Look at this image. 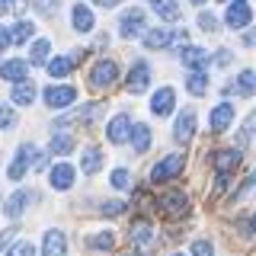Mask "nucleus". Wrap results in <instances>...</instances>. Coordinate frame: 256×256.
Here are the masks:
<instances>
[{
    "mask_svg": "<svg viewBox=\"0 0 256 256\" xmlns=\"http://www.w3.org/2000/svg\"><path fill=\"white\" fill-rule=\"evenodd\" d=\"M29 166H36V170H42V166H45V154H38L36 144H22V148L16 150V160L10 164L6 176H10V180H22Z\"/></svg>",
    "mask_w": 256,
    "mask_h": 256,
    "instance_id": "obj_1",
    "label": "nucleus"
},
{
    "mask_svg": "<svg viewBox=\"0 0 256 256\" xmlns=\"http://www.w3.org/2000/svg\"><path fill=\"white\" fill-rule=\"evenodd\" d=\"M116 77H118V64L112 61V58H102V61H96L93 70H90V86L106 90V86L116 84Z\"/></svg>",
    "mask_w": 256,
    "mask_h": 256,
    "instance_id": "obj_2",
    "label": "nucleus"
},
{
    "mask_svg": "<svg viewBox=\"0 0 256 256\" xmlns=\"http://www.w3.org/2000/svg\"><path fill=\"white\" fill-rule=\"evenodd\" d=\"M182 166H186V157H182V154L164 157V160L154 166V170H150V182H166V180H173V176L182 173Z\"/></svg>",
    "mask_w": 256,
    "mask_h": 256,
    "instance_id": "obj_3",
    "label": "nucleus"
},
{
    "mask_svg": "<svg viewBox=\"0 0 256 256\" xmlns=\"http://www.w3.org/2000/svg\"><path fill=\"white\" fill-rule=\"evenodd\" d=\"M160 212L166 214V218H182V214L189 212V196L186 192H180V189H173V192H166V196H160Z\"/></svg>",
    "mask_w": 256,
    "mask_h": 256,
    "instance_id": "obj_4",
    "label": "nucleus"
},
{
    "mask_svg": "<svg viewBox=\"0 0 256 256\" xmlns=\"http://www.w3.org/2000/svg\"><path fill=\"white\" fill-rule=\"evenodd\" d=\"M186 32H173V29H148L144 32V45L148 48H166V45H186Z\"/></svg>",
    "mask_w": 256,
    "mask_h": 256,
    "instance_id": "obj_5",
    "label": "nucleus"
},
{
    "mask_svg": "<svg viewBox=\"0 0 256 256\" xmlns=\"http://www.w3.org/2000/svg\"><path fill=\"white\" fill-rule=\"evenodd\" d=\"M128 237H132L141 250H154V246H157V234H154V228H150V221H144V218H138L132 224Z\"/></svg>",
    "mask_w": 256,
    "mask_h": 256,
    "instance_id": "obj_6",
    "label": "nucleus"
},
{
    "mask_svg": "<svg viewBox=\"0 0 256 256\" xmlns=\"http://www.w3.org/2000/svg\"><path fill=\"white\" fill-rule=\"evenodd\" d=\"M118 32H122V36H144V13L138 10V6H132V10H125L122 13V20H118Z\"/></svg>",
    "mask_w": 256,
    "mask_h": 256,
    "instance_id": "obj_7",
    "label": "nucleus"
},
{
    "mask_svg": "<svg viewBox=\"0 0 256 256\" xmlns=\"http://www.w3.org/2000/svg\"><path fill=\"white\" fill-rule=\"evenodd\" d=\"M250 16H253L250 4H246V0H234V4L228 6V13H224V22H228L230 29H244L246 22H250Z\"/></svg>",
    "mask_w": 256,
    "mask_h": 256,
    "instance_id": "obj_8",
    "label": "nucleus"
},
{
    "mask_svg": "<svg viewBox=\"0 0 256 256\" xmlns=\"http://www.w3.org/2000/svg\"><path fill=\"white\" fill-rule=\"evenodd\" d=\"M29 202H36V192H29V189L13 192V196L4 202V214H6V218H20V214L26 212V205H29Z\"/></svg>",
    "mask_w": 256,
    "mask_h": 256,
    "instance_id": "obj_9",
    "label": "nucleus"
},
{
    "mask_svg": "<svg viewBox=\"0 0 256 256\" xmlns=\"http://www.w3.org/2000/svg\"><path fill=\"white\" fill-rule=\"evenodd\" d=\"M148 84H150L148 61H134L132 70H128V90H132V93H144V90H148Z\"/></svg>",
    "mask_w": 256,
    "mask_h": 256,
    "instance_id": "obj_10",
    "label": "nucleus"
},
{
    "mask_svg": "<svg viewBox=\"0 0 256 256\" xmlns=\"http://www.w3.org/2000/svg\"><path fill=\"white\" fill-rule=\"evenodd\" d=\"M74 100H77L74 86H48V90H45V106H52V109H64V106H70Z\"/></svg>",
    "mask_w": 256,
    "mask_h": 256,
    "instance_id": "obj_11",
    "label": "nucleus"
},
{
    "mask_svg": "<svg viewBox=\"0 0 256 256\" xmlns=\"http://www.w3.org/2000/svg\"><path fill=\"white\" fill-rule=\"evenodd\" d=\"M192 134H196V112L192 109H182V116L176 118V128H173V138L180 144H189Z\"/></svg>",
    "mask_w": 256,
    "mask_h": 256,
    "instance_id": "obj_12",
    "label": "nucleus"
},
{
    "mask_svg": "<svg viewBox=\"0 0 256 256\" xmlns=\"http://www.w3.org/2000/svg\"><path fill=\"white\" fill-rule=\"evenodd\" d=\"M212 166H214L218 173H234L237 166H240V150H234V148L214 150V157H212Z\"/></svg>",
    "mask_w": 256,
    "mask_h": 256,
    "instance_id": "obj_13",
    "label": "nucleus"
},
{
    "mask_svg": "<svg viewBox=\"0 0 256 256\" xmlns=\"http://www.w3.org/2000/svg\"><path fill=\"white\" fill-rule=\"evenodd\" d=\"M173 102H176L173 86H160V90L154 93V100H150V112H154V116H170Z\"/></svg>",
    "mask_w": 256,
    "mask_h": 256,
    "instance_id": "obj_14",
    "label": "nucleus"
},
{
    "mask_svg": "<svg viewBox=\"0 0 256 256\" xmlns=\"http://www.w3.org/2000/svg\"><path fill=\"white\" fill-rule=\"evenodd\" d=\"M230 122H234V106H230V102H218V106L212 109V132L214 134L228 132Z\"/></svg>",
    "mask_w": 256,
    "mask_h": 256,
    "instance_id": "obj_15",
    "label": "nucleus"
},
{
    "mask_svg": "<svg viewBox=\"0 0 256 256\" xmlns=\"http://www.w3.org/2000/svg\"><path fill=\"white\" fill-rule=\"evenodd\" d=\"M180 58H182V64H186V68H192V70H205L208 64H212L208 52H202V48H192V45H182Z\"/></svg>",
    "mask_w": 256,
    "mask_h": 256,
    "instance_id": "obj_16",
    "label": "nucleus"
},
{
    "mask_svg": "<svg viewBox=\"0 0 256 256\" xmlns=\"http://www.w3.org/2000/svg\"><path fill=\"white\" fill-rule=\"evenodd\" d=\"M0 77L10 80V84H20V80H26V77H29V64L22 61V58H13V61L0 64Z\"/></svg>",
    "mask_w": 256,
    "mask_h": 256,
    "instance_id": "obj_17",
    "label": "nucleus"
},
{
    "mask_svg": "<svg viewBox=\"0 0 256 256\" xmlns=\"http://www.w3.org/2000/svg\"><path fill=\"white\" fill-rule=\"evenodd\" d=\"M48 180H52L54 189H70L74 186V166L70 164H54L52 173H48Z\"/></svg>",
    "mask_w": 256,
    "mask_h": 256,
    "instance_id": "obj_18",
    "label": "nucleus"
},
{
    "mask_svg": "<svg viewBox=\"0 0 256 256\" xmlns=\"http://www.w3.org/2000/svg\"><path fill=\"white\" fill-rule=\"evenodd\" d=\"M42 256H68V240H64L61 230H48V234H45Z\"/></svg>",
    "mask_w": 256,
    "mask_h": 256,
    "instance_id": "obj_19",
    "label": "nucleus"
},
{
    "mask_svg": "<svg viewBox=\"0 0 256 256\" xmlns=\"http://www.w3.org/2000/svg\"><path fill=\"white\" fill-rule=\"evenodd\" d=\"M106 134H109L112 144H122L128 134H132V118H128L125 112H122V116H116V118L109 122V132H106Z\"/></svg>",
    "mask_w": 256,
    "mask_h": 256,
    "instance_id": "obj_20",
    "label": "nucleus"
},
{
    "mask_svg": "<svg viewBox=\"0 0 256 256\" xmlns=\"http://www.w3.org/2000/svg\"><path fill=\"white\" fill-rule=\"evenodd\" d=\"M70 22H74L77 32H90V29H93V13H90V6L77 4L74 13H70Z\"/></svg>",
    "mask_w": 256,
    "mask_h": 256,
    "instance_id": "obj_21",
    "label": "nucleus"
},
{
    "mask_svg": "<svg viewBox=\"0 0 256 256\" xmlns=\"http://www.w3.org/2000/svg\"><path fill=\"white\" fill-rule=\"evenodd\" d=\"M150 148V128L148 125H132V150L134 154H144Z\"/></svg>",
    "mask_w": 256,
    "mask_h": 256,
    "instance_id": "obj_22",
    "label": "nucleus"
},
{
    "mask_svg": "<svg viewBox=\"0 0 256 256\" xmlns=\"http://www.w3.org/2000/svg\"><path fill=\"white\" fill-rule=\"evenodd\" d=\"M102 166V154H100V148H86L84 150V157H80V170H84L86 176H93L96 170Z\"/></svg>",
    "mask_w": 256,
    "mask_h": 256,
    "instance_id": "obj_23",
    "label": "nucleus"
},
{
    "mask_svg": "<svg viewBox=\"0 0 256 256\" xmlns=\"http://www.w3.org/2000/svg\"><path fill=\"white\" fill-rule=\"evenodd\" d=\"M32 100H36V84H32V80H20V84L13 86V102H20V106H29Z\"/></svg>",
    "mask_w": 256,
    "mask_h": 256,
    "instance_id": "obj_24",
    "label": "nucleus"
},
{
    "mask_svg": "<svg viewBox=\"0 0 256 256\" xmlns=\"http://www.w3.org/2000/svg\"><path fill=\"white\" fill-rule=\"evenodd\" d=\"M74 64H77V54H68V58H54V61H48V74H52V77H68L70 70H74Z\"/></svg>",
    "mask_w": 256,
    "mask_h": 256,
    "instance_id": "obj_25",
    "label": "nucleus"
},
{
    "mask_svg": "<svg viewBox=\"0 0 256 256\" xmlns=\"http://www.w3.org/2000/svg\"><path fill=\"white\" fill-rule=\"evenodd\" d=\"M186 90L192 96H205L208 93V77H205V70H192V74L186 77Z\"/></svg>",
    "mask_w": 256,
    "mask_h": 256,
    "instance_id": "obj_26",
    "label": "nucleus"
},
{
    "mask_svg": "<svg viewBox=\"0 0 256 256\" xmlns=\"http://www.w3.org/2000/svg\"><path fill=\"white\" fill-rule=\"evenodd\" d=\"M157 16H160V20H166V22H176L182 16V6L176 4V0H164V4L157 6Z\"/></svg>",
    "mask_w": 256,
    "mask_h": 256,
    "instance_id": "obj_27",
    "label": "nucleus"
},
{
    "mask_svg": "<svg viewBox=\"0 0 256 256\" xmlns=\"http://www.w3.org/2000/svg\"><path fill=\"white\" fill-rule=\"evenodd\" d=\"M70 150H74V138L70 134H64V132L52 134V154H70Z\"/></svg>",
    "mask_w": 256,
    "mask_h": 256,
    "instance_id": "obj_28",
    "label": "nucleus"
},
{
    "mask_svg": "<svg viewBox=\"0 0 256 256\" xmlns=\"http://www.w3.org/2000/svg\"><path fill=\"white\" fill-rule=\"evenodd\" d=\"M32 32H36V26H32L29 20H20V22L13 26V42H16V45L29 42V38H32Z\"/></svg>",
    "mask_w": 256,
    "mask_h": 256,
    "instance_id": "obj_29",
    "label": "nucleus"
},
{
    "mask_svg": "<svg viewBox=\"0 0 256 256\" xmlns=\"http://www.w3.org/2000/svg\"><path fill=\"white\" fill-rule=\"evenodd\" d=\"M253 90H256V74L253 70H244V74L237 77V93L240 96H253Z\"/></svg>",
    "mask_w": 256,
    "mask_h": 256,
    "instance_id": "obj_30",
    "label": "nucleus"
},
{
    "mask_svg": "<svg viewBox=\"0 0 256 256\" xmlns=\"http://www.w3.org/2000/svg\"><path fill=\"white\" fill-rule=\"evenodd\" d=\"M86 244H90V250H112V246H116V237H112L109 230H102V234H93Z\"/></svg>",
    "mask_w": 256,
    "mask_h": 256,
    "instance_id": "obj_31",
    "label": "nucleus"
},
{
    "mask_svg": "<svg viewBox=\"0 0 256 256\" xmlns=\"http://www.w3.org/2000/svg\"><path fill=\"white\" fill-rule=\"evenodd\" d=\"M48 52H52V45H48L45 38H38V42L32 45V54H29V61H32V64H45V58H48Z\"/></svg>",
    "mask_w": 256,
    "mask_h": 256,
    "instance_id": "obj_32",
    "label": "nucleus"
},
{
    "mask_svg": "<svg viewBox=\"0 0 256 256\" xmlns=\"http://www.w3.org/2000/svg\"><path fill=\"white\" fill-rule=\"evenodd\" d=\"M6 256H36V246H32L29 240H20V244L10 246V253H6Z\"/></svg>",
    "mask_w": 256,
    "mask_h": 256,
    "instance_id": "obj_33",
    "label": "nucleus"
},
{
    "mask_svg": "<svg viewBox=\"0 0 256 256\" xmlns=\"http://www.w3.org/2000/svg\"><path fill=\"white\" fill-rule=\"evenodd\" d=\"M112 186H116V189H132V176H128V170H116V173H112Z\"/></svg>",
    "mask_w": 256,
    "mask_h": 256,
    "instance_id": "obj_34",
    "label": "nucleus"
},
{
    "mask_svg": "<svg viewBox=\"0 0 256 256\" xmlns=\"http://www.w3.org/2000/svg\"><path fill=\"white\" fill-rule=\"evenodd\" d=\"M192 256H214V246L208 240H196L192 244Z\"/></svg>",
    "mask_w": 256,
    "mask_h": 256,
    "instance_id": "obj_35",
    "label": "nucleus"
},
{
    "mask_svg": "<svg viewBox=\"0 0 256 256\" xmlns=\"http://www.w3.org/2000/svg\"><path fill=\"white\" fill-rule=\"evenodd\" d=\"M16 122V116H13V109L6 106V102H0V128H10Z\"/></svg>",
    "mask_w": 256,
    "mask_h": 256,
    "instance_id": "obj_36",
    "label": "nucleus"
},
{
    "mask_svg": "<svg viewBox=\"0 0 256 256\" xmlns=\"http://www.w3.org/2000/svg\"><path fill=\"white\" fill-rule=\"evenodd\" d=\"M198 26L205 32H218V20H214L212 13H198Z\"/></svg>",
    "mask_w": 256,
    "mask_h": 256,
    "instance_id": "obj_37",
    "label": "nucleus"
},
{
    "mask_svg": "<svg viewBox=\"0 0 256 256\" xmlns=\"http://www.w3.org/2000/svg\"><path fill=\"white\" fill-rule=\"evenodd\" d=\"M125 212V202H106L102 205V214H109V218H116V214Z\"/></svg>",
    "mask_w": 256,
    "mask_h": 256,
    "instance_id": "obj_38",
    "label": "nucleus"
},
{
    "mask_svg": "<svg viewBox=\"0 0 256 256\" xmlns=\"http://www.w3.org/2000/svg\"><path fill=\"white\" fill-rule=\"evenodd\" d=\"M32 4H36V10H42V13L58 10V0H32Z\"/></svg>",
    "mask_w": 256,
    "mask_h": 256,
    "instance_id": "obj_39",
    "label": "nucleus"
},
{
    "mask_svg": "<svg viewBox=\"0 0 256 256\" xmlns=\"http://www.w3.org/2000/svg\"><path fill=\"white\" fill-rule=\"evenodd\" d=\"M13 42V29H6V26H0V52H4L6 45Z\"/></svg>",
    "mask_w": 256,
    "mask_h": 256,
    "instance_id": "obj_40",
    "label": "nucleus"
},
{
    "mask_svg": "<svg viewBox=\"0 0 256 256\" xmlns=\"http://www.w3.org/2000/svg\"><path fill=\"white\" fill-rule=\"evenodd\" d=\"M13 237H16V228H10V230H4V234H0V253L10 246V240H13Z\"/></svg>",
    "mask_w": 256,
    "mask_h": 256,
    "instance_id": "obj_41",
    "label": "nucleus"
},
{
    "mask_svg": "<svg viewBox=\"0 0 256 256\" xmlns=\"http://www.w3.org/2000/svg\"><path fill=\"white\" fill-rule=\"evenodd\" d=\"M228 61H230V52H228V48H221V52H218V64L224 68V64H228Z\"/></svg>",
    "mask_w": 256,
    "mask_h": 256,
    "instance_id": "obj_42",
    "label": "nucleus"
},
{
    "mask_svg": "<svg viewBox=\"0 0 256 256\" xmlns=\"http://www.w3.org/2000/svg\"><path fill=\"white\" fill-rule=\"evenodd\" d=\"M244 45H256V29H250V32L244 36Z\"/></svg>",
    "mask_w": 256,
    "mask_h": 256,
    "instance_id": "obj_43",
    "label": "nucleus"
},
{
    "mask_svg": "<svg viewBox=\"0 0 256 256\" xmlns=\"http://www.w3.org/2000/svg\"><path fill=\"white\" fill-rule=\"evenodd\" d=\"M93 4H100V6H116V4H122V0H93Z\"/></svg>",
    "mask_w": 256,
    "mask_h": 256,
    "instance_id": "obj_44",
    "label": "nucleus"
},
{
    "mask_svg": "<svg viewBox=\"0 0 256 256\" xmlns=\"http://www.w3.org/2000/svg\"><path fill=\"white\" fill-rule=\"evenodd\" d=\"M122 256H141V253H138V250H128V253H122Z\"/></svg>",
    "mask_w": 256,
    "mask_h": 256,
    "instance_id": "obj_45",
    "label": "nucleus"
},
{
    "mask_svg": "<svg viewBox=\"0 0 256 256\" xmlns=\"http://www.w3.org/2000/svg\"><path fill=\"white\" fill-rule=\"evenodd\" d=\"M160 4H164V0H150V6H154V10H157V6H160Z\"/></svg>",
    "mask_w": 256,
    "mask_h": 256,
    "instance_id": "obj_46",
    "label": "nucleus"
},
{
    "mask_svg": "<svg viewBox=\"0 0 256 256\" xmlns=\"http://www.w3.org/2000/svg\"><path fill=\"white\" fill-rule=\"evenodd\" d=\"M253 230H256V214H253Z\"/></svg>",
    "mask_w": 256,
    "mask_h": 256,
    "instance_id": "obj_47",
    "label": "nucleus"
},
{
    "mask_svg": "<svg viewBox=\"0 0 256 256\" xmlns=\"http://www.w3.org/2000/svg\"><path fill=\"white\" fill-rule=\"evenodd\" d=\"M192 4H205V0H192Z\"/></svg>",
    "mask_w": 256,
    "mask_h": 256,
    "instance_id": "obj_48",
    "label": "nucleus"
},
{
    "mask_svg": "<svg viewBox=\"0 0 256 256\" xmlns=\"http://www.w3.org/2000/svg\"><path fill=\"white\" fill-rule=\"evenodd\" d=\"M176 256H186V253H176Z\"/></svg>",
    "mask_w": 256,
    "mask_h": 256,
    "instance_id": "obj_49",
    "label": "nucleus"
}]
</instances>
